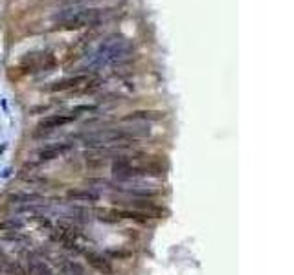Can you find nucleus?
Listing matches in <instances>:
<instances>
[{
  "mask_svg": "<svg viewBox=\"0 0 294 275\" xmlns=\"http://www.w3.org/2000/svg\"><path fill=\"white\" fill-rule=\"evenodd\" d=\"M76 117L77 116H74V114H55V116L44 117V120H41L37 123V131L34 132V136L35 138H39V136L50 134V132L57 131V129H61V127L68 125V123H72Z\"/></svg>",
  "mask_w": 294,
  "mask_h": 275,
  "instance_id": "f257e3e1",
  "label": "nucleus"
},
{
  "mask_svg": "<svg viewBox=\"0 0 294 275\" xmlns=\"http://www.w3.org/2000/svg\"><path fill=\"white\" fill-rule=\"evenodd\" d=\"M107 255H111L112 259H127L133 255V251H107Z\"/></svg>",
  "mask_w": 294,
  "mask_h": 275,
  "instance_id": "6e6552de",
  "label": "nucleus"
},
{
  "mask_svg": "<svg viewBox=\"0 0 294 275\" xmlns=\"http://www.w3.org/2000/svg\"><path fill=\"white\" fill-rule=\"evenodd\" d=\"M20 222H15V220H10V222H0V229H10V231H15L19 229Z\"/></svg>",
  "mask_w": 294,
  "mask_h": 275,
  "instance_id": "1a4fd4ad",
  "label": "nucleus"
},
{
  "mask_svg": "<svg viewBox=\"0 0 294 275\" xmlns=\"http://www.w3.org/2000/svg\"><path fill=\"white\" fill-rule=\"evenodd\" d=\"M164 117V112H154V110H138V112H130L129 116L123 117V121H136V120H160Z\"/></svg>",
  "mask_w": 294,
  "mask_h": 275,
  "instance_id": "423d86ee",
  "label": "nucleus"
},
{
  "mask_svg": "<svg viewBox=\"0 0 294 275\" xmlns=\"http://www.w3.org/2000/svg\"><path fill=\"white\" fill-rule=\"evenodd\" d=\"M90 77L88 75H74V77L61 79V81L52 83L48 87L50 92H68V90H83L87 92L88 85H90Z\"/></svg>",
  "mask_w": 294,
  "mask_h": 275,
  "instance_id": "f03ea898",
  "label": "nucleus"
},
{
  "mask_svg": "<svg viewBox=\"0 0 294 275\" xmlns=\"http://www.w3.org/2000/svg\"><path fill=\"white\" fill-rule=\"evenodd\" d=\"M72 149L70 143H59V145H46L37 152L39 162H52V160L59 158L61 154H64L67 150Z\"/></svg>",
  "mask_w": 294,
  "mask_h": 275,
  "instance_id": "20e7f679",
  "label": "nucleus"
},
{
  "mask_svg": "<svg viewBox=\"0 0 294 275\" xmlns=\"http://www.w3.org/2000/svg\"><path fill=\"white\" fill-rule=\"evenodd\" d=\"M10 200H11V202H15V204H31V200H41V197H39V194L17 193V194H11Z\"/></svg>",
  "mask_w": 294,
  "mask_h": 275,
  "instance_id": "0eeeda50",
  "label": "nucleus"
},
{
  "mask_svg": "<svg viewBox=\"0 0 294 275\" xmlns=\"http://www.w3.org/2000/svg\"><path fill=\"white\" fill-rule=\"evenodd\" d=\"M68 200L72 202H83V204H96L100 202V193L92 191V189H70L67 193Z\"/></svg>",
  "mask_w": 294,
  "mask_h": 275,
  "instance_id": "39448f33",
  "label": "nucleus"
},
{
  "mask_svg": "<svg viewBox=\"0 0 294 275\" xmlns=\"http://www.w3.org/2000/svg\"><path fill=\"white\" fill-rule=\"evenodd\" d=\"M85 257H87V262L92 270L100 271V273H103V275H112L114 266H112V262L107 259V255L96 253V251H85Z\"/></svg>",
  "mask_w": 294,
  "mask_h": 275,
  "instance_id": "7ed1b4c3",
  "label": "nucleus"
}]
</instances>
